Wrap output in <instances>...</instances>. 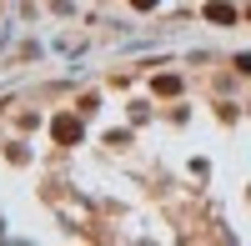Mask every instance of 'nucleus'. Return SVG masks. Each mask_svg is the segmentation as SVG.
Listing matches in <instances>:
<instances>
[{"instance_id":"f257e3e1","label":"nucleus","mask_w":251,"mask_h":246,"mask_svg":"<svg viewBox=\"0 0 251 246\" xmlns=\"http://www.w3.org/2000/svg\"><path fill=\"white\" fill-rule=\"evenodd\" d=\"M55 141H60V146H75V141H80V121L75 116H55Z\"/></svg>"},{"instance_id":"f03ea898","label":"nucleus","mask_w":251,"mask_h":246,"mask_svg":"<svg viewBox=\"0 0 251 246\" xmlns=\"http://www.w3.org/2000/svg\"><path fill=\"white\" fill-rule=\"evenodd\" d=\"M206 20H216V25H231V20H236V10L226 5V0H211V5H206Z\"/></svg>"},{"instance_id":"7ed1b4c3","label":"nucleus","mask_w":251,"mask_h":246,"mask_svg":"<svg viewBox=\"0 0 251 246\" xmlns=\"http://www.w3.org/2000/svg\"><path fill=\"white\" fill-rule=\"evenodd\" d=\"M156 91H161V96H176V91H181V80H176V75H161V80H156Z\"/></svg>"},{"instance_id":"20e7f679","label":"nucleus","mask_w":251,"mask_h":246,"mask_svg":"<svg viewBox=\"0 0 251 246\" xmlns=\"http://www.w3.org/2000/svg\"><path fill=\"white\" fill-rule=\"evenodd\" d=\"M131 5H136V10H156V0H131Z\"/></svg>"}]
</instances>
